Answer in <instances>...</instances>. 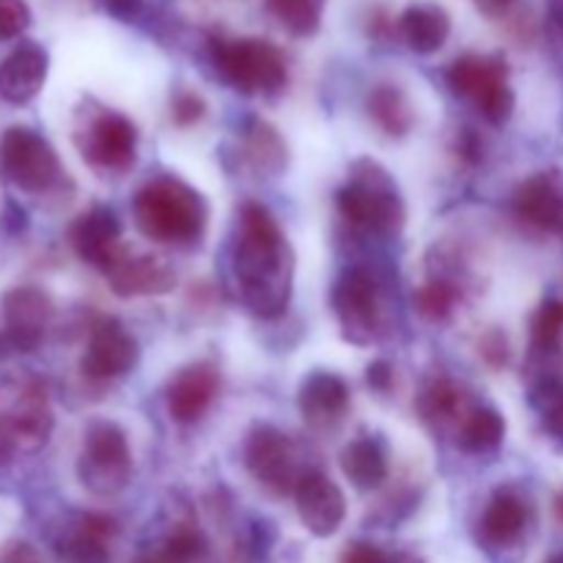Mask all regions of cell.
Listing matches in <instances>:
<instances>
[{"instance_id":"1","label":"cell","mask_w":563,"mask_h":563,"mask_svg":"<svg viewBox=\"0 0 563 563\" xmlns=\"http://www.w3.org/2000/svg\"><path fill=\"white\" fill-rule=\"evenodd\" d=\"M234 275L242 289V300L256 317H284L291 300V258L278 220L262 203H242L240 229L234 242Z\"/></svg>"},{"instance_id":"2","label":"cell","mask_w":563,"mask_h":563,"mask_svg":"<svg viewBox=\"0 0 563 563\" xmlns=\"http://www.w3.org/2000/svg\"><path fill=\"white\" fill-rule=\"evenodd\" d=\"M135 223L143 236L163 245H196L207 229V203L190 185L163 176L137 190Z\"/></svg>"},{"instance_id":"3","label":"cell","mask_w":563,"mask_h":563,"mask_svg":"<svg viewBox=\"0 0 563 563\" xmlns=\"http://www.w3.org/2000/svg\"><path fill=\"white\" fill-rule=\"evenodd\" d=\"M339 212L357 229L374 234H396L405 225L407 209L388 170L374 159H357L350 168V181L335 196Z\"/></svg>"},{"instance_id":"4","label":"cell","mask_w":563,"mask_h":563,"mask_svg":"<svg viewBox=\"0 0 563 563\" xmlns=\"http://www.w3.org/2000/svg\"><path fill=\"white\" fill-rule=\"evenodd\" d=\"M212 60L242 93H278L286 86L284 55L264 38H212Z\"/></svg>"},{"instance_id":"5","label":"cell","mask_w":563,"mask_h":563,"mask_svg":"<svg viewBox=\"0 0 563 563\" xmlns=\"http://www.w3.org/2000/svg\"><path fill=\"white\" fill-rule=\"evenodd\" d=\"M49 432L53 410L44 385L36 379L11 383L0 407V462H9L16 454H36L44 449Z\"/></svg>"},{"instance_id":"6","label":"cell","mask_w":563,"mask_h":563,"mask_svg":"<svg viewBox=\"0 0 563 563\" xmlns=\"http://www.w3.org/2000/svg\"><path fill=\"white\" fill-rule=\"evenodd\" d=\"M445 80L456 97L471 99L493 126H504L515 113L509 66L500 55H462L449 66Z\"/></svg>"},{"instance_id":"7","label":"cell","mask_w":563,"mask_h":563,"mask_svg":"<svg viewBox=\"0 0 563 563\" xmlns=\"http://www.w3.org/2000/svg\"><path fill=\"white\" fill-rule=\"evenodd\" d=\"M77 476L82 487L99 498L119 495L132 476V454L124 429L110 421L91 423L77 462Z\"/></svg>"},{"instance_id":"8","label":"cell","mask_w":563,"mask_h":563,"mask_svg":"<svg viewBox=\"0 0 563 563\" xmlns=\"http://www.w3.org/2000/svg\"><path fill=\"white\" fill-rule=\"evenodd\" d=\"M0 170L25 192H47L60 179V159L38 132L9 126L0 135Z\"/></svg>"},{"instance_id":"9","label":"cell","mask_w":563,"mask_h":563,"mask_svg":"<svg viewBox=\"0 0 563 563\" xmlns=\"http://www.w3.org/2000/svg\"><path fill=\"white\" fill-rule=\"evenodd\" d=\"M333 308L350 344L368 346L379 333V286L366 267L346 269L333 289Z\"/></svg>"},{"instance_id":"10","label":"cell","mask_w":563,"mask_h":563,"mask_svg":"<svg viewBox=\"0 0 563 563\" xmlns=\"http://www.w3.org/2000/svg\"><path fill=\"white\" fill-rule=\"evenodd\" d=\"M245 465L256 482L275 495H295L302 473H297L295 443L280 429L262 423L247 434Z\"/></svg>"},{"instance_id":"11","label":"cell","mask_w":563,"mask_h":563,"mask_svg":"<svg viewBox=\"0 0 563 563\" xmlns=\"http://www.w3.org/2000/svg\"><path fill=\"white\" fill-rule=\"evenodd\" d=\"M80 152L93 168L126 170L137 154V130L126 115L115 110H99L80 130Z\"/></svg>"},{"instance_id":"12","label":"cell","mask_w":563,"mask_h":563,"mask_svg":"<svg viewBox=\"0 0 563 563\" xmlns=\"http://www.w3.org/2000/svg\"><path fill=\"white\" fill-rule=\"evenodd\" d=\"M137 341L121 328L115 319H99L88 335L86 355L80 361V372L88 379H119L130 374L137 363Z\"/></svg>"},{"instance_id":"13","label":"cell","mask_w":563,"mask_h":563,"mask_svg":"<svg viewBox=\"0 0 563 563\" xmlns=\"http://www.w3.org/2000/svg\"><path fill=\"white\" fill-rule=\"evenodd\" d=\"M53 317V300L38 286H16L3 297V335L11 352H33Z\"/></svg>"},{"instance_id":"14","label":"cell","mask_w":563,"mask_h":563,"mask_svg":"<svg viewBox=\"0 0 563 563\" xmlns=\"http://www.w3.org/2000/svg\"><path fill=\"white\" fill-rule=\"evenodd\" d=\"M297 515L302 526L319 539H328L344 526L346 517V498L339 484L319 471H308L300 476V484L295 489Z\"/></svg>"},{"instance_id":"15","label":"cell","mask_w":563,"mask_h":563,"mask_svg":"<svg viewBox=\"0 0 563 563\" xmlns=\"http://www.w3.org/2000/svg\"><path fill=\"white\" fill-rule=\"evenodd\" d=\"M220 390V374L212 363H190L168 383V416L176 423L201 421Z\"/></svg>"},{"instance_id":"16","label":"cell","mask_w":563,"mask_h":563,"mask_svg":"<svg viewBox=\"0 0 563 563\" xmlns=\"http://www.w3.org/2000/svg\"><path fill=\"white\" fill-rule=\"evenodd\" d=\"M69 242L77 256L97 269H108L119 258L121 247V225L119 218L108 207H93L82 212L71 223Z\"/></svg>"},{"instance_id":"17","label":"cell","mask_w":563,"mask_h":563,"mask_svg":"<svg viewBox=\"0 0 563 563\" xmlns=\"http://www.w3.org/2000/svg\"><path fill=\"white\" fill-rule=\"evenodd\" d=\"M110 289L119 297H141V295H165L174 289L176 275L163 258L157 256H132L121 251L119 258L104 269Z\"/></svg>"},{"instance_id":"18","label":"cell","mask_w":563,"mask_h":563,"mask_svg":"<svg viewBox=\"0 0 563 563\" xmlns=\"http://www.w3.org/2000/svg\"><path fill=\"white\" fill-rule=\"evenodd\" d=\"M515 212L522 223L544 234H563V190L548 174L522 181L515 192Z\"/></svg>"},{"instance_id":"19","label":"cell","mask_w":563,"mask_h":563,"mask_svg":"<svg viewBox=\"0 0 563 563\" xmlns=\"http://www.w3.org/2000/svg\"><path fill=\"white\" fill-rule=\"evenodd\" d=\"M49 58L44 47L25 42L0 64V99L11 104H25L42 91L47 80Z\"/></svg>"},{"instance_id":"20","label":"cell","mask_w":563,"mask_h":563,"mask_svg":"<svg viewBox=\"0 0 563 563\" xmlns=\"http://www.w3.org/2000/svg\"><path fill=\"white\" fill-rule=\"evenodd\" d=\"M297 405L311 427H335L350 410V385L333 372H313L311 377L302 379Z\"/></svg>"},{"instance_id":"21","label":"cell","mask_w":563,"mask_h":563,"mask_svg":"<svg viewBox=\"0 0 563 563\" xmlns=\"http://www.w3.org/2000/svg\"><path fill=\"white\" fill-rule=\"evenodd\" d=\"M528 509L520 495L511 489H498L482 517V539L489 548H509L526 531Z\"/></svg>"},{"instance_id":"22","label":"cell","mask_w":563,"mask_h":563,"mask_svg":"<svg viewBox=\"0 0 563 563\" xmlns=\"http://www.w3.org/2000/svg\"><path fill=\"white\" fill-rule=\"evenodd\" d=\"M401 36H405L407 47L416 53L429 55L438 53L445 44L451 33V20L440 5L434 3H416L401 14L399 20Z\"/></svg>"},{"instance_id":"23","label":"cell","mask_w":563,"mask_h":563,"mask_svg":"<svg viewBox=\"0 0 563 563\" xmlns=\"http://www.w3.org/2000/svg\"><path fill=\"white\" fill-rule=\"evenodd\" d=\"M242 154L256 174L275 176L286 168V143L275 126L262 119H247L242 126Z\"/></svg>"},{"instance_id":"24","label":"cell","mask_w":563,"mask_h":563,"mask_svg":"<svg viewBox=\"0 0 563 563\" xmlns=\"http://www.w3.org/2000/svg\"><path fill=\"white\" fill-rule=\"evenodd\" d=\"M341 471L363 493L379 489L388 482V456H385V451L372 438L352 440L341 451Z\"/></svg>"},{"instance_id":"25","label":"cell","mask_w":563,"mask_h":563,"mask_svg":"<svg viewBox=\"0 0 563 563\" xmlns=\"http://www.w3.org/2000/svg\"><path fill=\"white\" fill-rule=\"evenodd\" d=\"M115 522L104 515H86L64 542V555L69 563H108V544L115 537Z\"/></svg>"},{"instance_id":"26","label":"cell","mask_w":563,"mask_h":563,"mask_svg":"<svg viewBox=\"0 0 563 563\" xmlns=\"http://www.w3.org/2000/svg\"><path fill=\"white\" fill-rule=\"evenodd\" d=\"M418 412L434 429L462 427L467 418L465 394L451 379H434L418 396Z\"/></svg>"},{"instance_id":"27","label":"cell","mask_w":563,"mask_h":563,"mask_svg":"<svg viewBox=\"0 0 563 563\" xmlns=\"http://www.w3.org/2000/svg\"><path fill=\"white\" fill-rule=\"evenodd\" d=\"M368 115L374 119V124L390 137H401L412 130V104L405 97V91L390 82H379L377 88H372L368 93Z\"/></svg>"},{"instance_id":"28","label":"cell","mask_w":563,"mask_h":563,"mask_svg":"<svg viewBox=\"0 0 563 563\" xmlns=\"http://www.w3.org/2000/svg\"><path fill=\"white\" fill-rule=\"evenodd\" d=\"M506 438V421L493 407H478L467 412L462 427L456 429V443L465 454H489L498 449Z\"/></svg>"},{"instance_id":"29","label":"cell","mask_w":563,"mask_h":563,"mask_svg":"<svg viewBox=\"0 0 563 563\" xmlns=\"http://www.w3.org/2000/svg\"><path fill=\"white\" fill-rule=\"evenodd\" d=\"M267 9L291 36H311L322 20V0H267Z\"/></svg>"},{"instance_id":"30","label":"cell","mask_w":563,"mask_h":563,"mask_svg":"<svg viewBox=\"0 0 563 563\" xmlns=\"http://www.w3.org/2000/svg\"><path fill=\"white\" fill-rule=\"evenodd\" d=\"M533 410L542 418L544 429L555 443L563 445V379L542 377L531 390Z\"/></svg>"},{"instance_id":"31","label":"cell","mask_w":563,"mask_h":563,"mask_svg":"<svg viewBox=\"0 0 563 563\" xmlns=\"http://www.w3.org/2000/svg\"><path fill=\"white\" fill-rule=\"evenodd\" d=\"M456 300H460V289L445 278H432L412 295V306L421 317L429 322H445L454 313Z\"/></svg>"},{"instance_id":"32","label":"cell","mask_w":563,"mask_h":563,"mask_svg":"<svg viewBox=\"0 0 563 563\" xmlns=\"http://www.w3.org/2000/svg\"><path fill=\"white\" fill-rule=\"evenodd\" d=\"M563 339V302L548 300L539 306L531 319V350L533 355H553Z\"/></svg>"},{"instance_id":"33","label":"cell","mask_w":563,"mask_h":563,"mask_svg":"<svg viewBox=\"0 0 563 563\" xmlns=\"http://www.w3.org/2000/svg\"><path fill=\"white\" fill-rule=\"evenodd\" d=\"M207 553V539L196 528H176L168 539H165L163 550L157 559L163 563H192L203 559Z\"/></svg>"},{"instance_id":"34","label":"cell","mask_w":563,"mask_h":563,"mask_svg":"<svg viewBox=\"0 0 563 563\" xmlns=\"http://www.w3.org/2000/svg\"><path fill=\"white\" fill-rule=\"evenodd\" d=\"M31 25V9L25 0H0V38H16Z\"/></svg>"},{"instance_id":"35","label":"cell","mask_w":563,"mask_h":563,"mask_svg":"<svg viewBox=\"0 0 563 563\" xmlns=\"http://www.w3.org/2000/svg\"><path fill=\"white\" fill-rule=\"evenodd\" d=\"M207 113V104L198 97L196 91H179L174 97V104H170V115L179 126H192L203 119Z\"/></svg>"},{"instance_id":"36","label":"cell","mask_w":563,"mask_h":563,"mask_svg":"<svg viewBox=\"0 0 563 563\" xmlns=\"http://www.w3.org/2000/svg\"><path fill=\"white\" fill-rule=\"evenodd\" d=\"M341 563H401V559L385 553V550H379L377 544L355 542L341 553Z\"/></svg>"},{"instance_id":"37","label":"cell","mask_w":563,"mask_h":563,"mask_svg":"<svg viewBox=\"0 0 563 563\" xmlns=\"http://www.w3.org/2000/svg\"><path fill=\"white\" fill-rule=\"evenodd\" d=\"M366 383L379 394H388L390 385H394V366L388 361H374L366 368Z\"/></svg>"},{"instance_id":"38","label":"cell","mask_w":563,"mask_h":563,"mask_svg":"<svg viewBox=\"0 0 563 563\" xmlns=\"http://www.w3.org/2000/svg\"><path fill=\"white\" fill-rule=\"evenodd\" d=\"M484 357H487L493 366H500V363H506V357H509V344H506V335L504 333H489L487 339H484Z\"/></svg>"},{"instance_id":"39","label":"cell","mask_w":563,"mask_h":563,"mask_svg":"<svg viewBox=\"0 0 563 563\" xmlns=\"http://www.w3.org/2000/svg\"><path fill=\"white\" fill-rule=\"evenodd\" d=\"M0 563H42V559H38V553L31 548V544L14 542L3 550Z\"/></svg>"},{"instance_id":"40","label":"cell","mask_w":563,"mask_h":563,"mask_svg":"<svg viewBox=\"0 0 563 563\" xmlns=\"http://www.w3.org/2000/svg\"><path fill=\"white\" fill-rule=\"evenodd\" d=\"M460 154H462V157H465L471 165H476L478 159H482V154H484V152H482V141H478V137L473 135L471 130L462 132V137H460Z\"/></svg>"},{"instance_id":"41","label":"cell","mask_w":563,"mask_h":563,"mask_svg":"<svg viewBox=\"0 0 563 563\" xmlns=\"http://www.w3.org/2000/svg\"><path fill=\"white\" fill-rule=\"evenodd\" d=\"M515 3H517V0H476L478 11H482V14H487V16L506 14V11H509Z\"/></svg>"},{"instance_id":"42","label":"cell","mask_w":563,"mask_h":563,"mask_svg":"<svg viewBox=\"0 0 563 563\" xmlns=\"http://www.w3.org/2000/svg\"><path fill=\"white\" fill-rule=\"evenodd\" d=\"M99 3H104L119 16H132L137 11V0H99Z\"/></svg>"},{"instance_id":"43","label":"cell","mask_w":563,"mask_h":563,"mask_svg":"<svg viewBox=\"0 0 563 563\" xmlns=\"http://www.w3.org/2000/svg\"><path fill=\"white\" fill-rule=\"evenodd\" d=\"M550 14H553L555 27H559V33L563 36V0H553V5H550Z\"/></svg>"},{"instance_id":"44","label":"cell","mask_w":563,"mask_h":563,"mask_svg":"<svg viewBox=\"0 0 563 563\" xmlns=\"http://www.w3.org/2000/svg\"><path fill=\"white\" fill-rule=\"evenodd\" d=\"M137 563H163L157 559V555H152V559H143V561H137Z\"/></svg>"},{"instance_id":"45","label":"cell","mask_w":563,"mask_h":563,"mask_svg":"<svg viewBox=\"0 0 563 563\" xmlns=\"http://www.w3.org/2000/svg\"><path fill=\"white\" fill-rule=\"evenodd\" d=\"M548 563H563V555H555V559L548 561Z\"/></svg>"},{"instance_id":"46","label":"cell","mask_w":563,"mask_h":563,"mask_svg":"<svg viewBox=\"0 0 563 563\" xmlns=\"http://www.w3.org/2000/svg\"><path fill=\"white\" fill-rule=\"evenodd\" d=\"M559 515L563 517V498H559Z\"/></svg>"}]
</instances>
